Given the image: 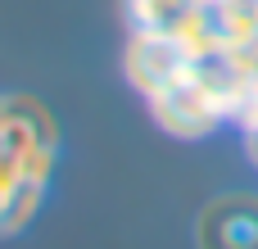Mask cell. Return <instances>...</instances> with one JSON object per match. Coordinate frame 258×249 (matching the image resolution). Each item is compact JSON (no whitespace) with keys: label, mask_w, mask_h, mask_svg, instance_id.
<instances>
[{"label":"cell","mask_w":258,"mask_h":249,"mask_svg":"<svg viewBox=\"0 0 258 249\" xmlns=\"http://www.w3.org/2000/svg\"><path fill=\"white\" fill-rule=\"evenodd\" d=\"M54 159V132L32 100H0V236L18 231L41 204Z\"/></svg>","instance_id":"1"},{"label":"cell","mask_w":258,"mask_h":249,"mask_svg":"<svg viewBox=\"0 0 258 249\" xmlns=\"http://www.w3.org/2000/svg\"><path fill=\"white\" fill-rule=\"evenodd\" d=\"M200 249H258V195H222L200 213Z\"/></svg>","instance_id":"2"}]
</instances>
